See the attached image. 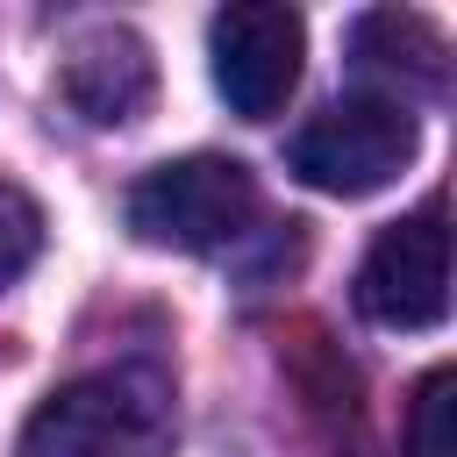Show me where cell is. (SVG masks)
I'll use <instances>...</instances> for the list:
<instances>
[{
	"mask_svg": "<svg viewBox=\"0 0 457 457\" xmlns=\"http://www.w3.org/2000/svg\"><path fill=\"white\" fill-rule=\"evenodd\" d=\"M179 400L150 364H107L64 378L14 436V457H171Z\"/></svg>",
	"mask_w": 457,
	"mask_h": 457,
	"instance_id": "obj_1",
	"label": "cell"
},
{
	"mask_svg": "<svg viewBox=\"0 0 457 457\" xmlns=\"http://www.w3.org/2000/svg\"><path fill=\"white\" fill-rule=\"evenodd\" d=\"M264 214V193L250 179L243 157H214V150H193V157H171L157 171H143L129 186V228L157 250H228L250 236V221Z\"/></svg>",
	"mask_w": 457,
	"mask_h": 457,
	"instance_id": "obj_2",
	"label": "cell"
},
{
	"mask_svg": "<svg viewBox=\"0 0 457 457\" xmlns=\"http://www.w3.org/2000/svg\"><path fill=\"white\" fill-rule=\"evenodd\" d=\"M421 129L407 114V100H386V93H350L336 107H321L307 129H293L286 143V171L314 193H336V200H364L378 186H393L414 157Z\"/></svg>",
	"mask_w": 457,
	"mask_h": 457,
	"instance_id": "obj_3",
	"label": "cell"
},
{
	"mask_svg": "<svg viewBox=\"0 0 457 457\" xmlns=\"http://www.w3.org/2000/svg\"><path fill=\"white\" fill-rule=\"evenodd\" d=\"M357 314L378 328H436L450 314V228L443 200H421L414 214L386 221L357 264Z\"/></svg>",
	"mask_w": 457,
	"mask_h": 457,
	"instance_id": "obj_4",
	"label": "cell"
},
{
	"mask_svg": "<svg viewBox=\"0 0 457 457\" xmlns=\"http://www.w3.org/2000/svg\"><path fill=\"white\" fill-rule=\"evenodd\" d=\"M300 57H307V21L278 0H228L207 21V64H214V93L228 100V114L243 121H271L293 86H300Z\"/></svg>",
	"mask_w": 457,
	"mask_h": 457,
	"instance_id": "obj_5",
	"label": "cell"
},
{
	"mask_svg": "<svg viewBox=\"0 0 457 457\" xmlns=\"http://www.w3.org/2000/svg\"><path fill=\"white\" fill-rule=\"evenodd\" d=\"M64 100L71 114H86L93 129H129L150 114L157 100V57L136 29H93L71 57H64Z\"/></svg>",
	"mask_w": 457,
	"mask_h": 457,
	"instance_id": "obj_6",
	"label": "cell"
},
{
	"mask_svg": "<svg viewBox=\"0 0 457 457\" xmlns=\"http://www.w3.org/2000/svg\"><path fill=\"white\" fill-rule=\"evenodd\" d=\"M350 50H357L364 71H386V79H400V86H428V93H436L443 71H450V43H443V29H436L428 14H400V7H371V14H357Z\"/></svg>",
	"mask_w": 457,
	"mask_h": 457,
	"instance_id": "obj_7",
	"label": "cell"
},
{
	"mask_svg": "<svg viewBox=\"0 0 457 457\" xmlns=\"http://www.w3.org/2000/svg\"><path fill=\"white\" fill-rule=\"evenodd\" d=\"M457 378L450 364H436L421 386H414V407H407V457H457V436H450V414H457Z\"/></svg>",
	"mask_w": 457,
	"mask_h": 457,
	"instance_id": "obj_8",
	"label": "cell"
},
{
	"mask_svg": "<svg viewBox=\"0 0 457 457\" xmlns=\"http://www.w3.org/2000/svg\"><path fill=\"white\" fill-rule=\"evenodd\" d=\"M36 257H43V207L14 179H0V286H14Z\"/></svg>",
	"mask_w": 457,
	"mask_h": 457,
	"instance_id": "obj_9",
	"label": "cell"
}]
</instances>
